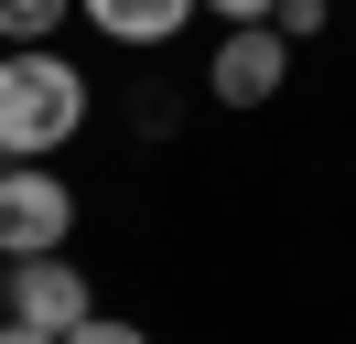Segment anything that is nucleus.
Segmentation results:
<instances>
[{
    "instance_id": "1a4fd4ad",
    "label": "nucleus",
    "mask_w": 356,
    "mask_h": 344,
    "mask_svg": "<svg viewBox=\"0 0 356 344\" xmlns=\"http://www.w3.org/2000/svg\"><path fill=\"white\" fill-rule=\"evenodd\" d=\"M205 11H227V22H238V33H248V22H270V11H281V0H205Z\"/></svg>"
},
{
    "instance_id": "39448f33",
    "label": "nucleus",
    "mask_w": 356,
    "mask_h": 344,
    "mask_svg": "<svg viewBox=\"0 0 356 344\" xmlns=\"http://www.w3.org/2000/svg\"><path fill=\"white\" fill-rule=\"evenodd\" d=\"M76 11H87L108 43H173L184 22H195V0H76Z\"/></svg>"
},
{
    "instance_id": "20e7f679",
    "label": "nucleus",
    "mask_w": 356,
    "mask_h": 344,
    "mask_svg": "<svg viewBox=\"0 0 356 344\" xmlns=\"http://www.w3.org/2000/svg\"><path fill=\"white\" fill-rule=\"evenodd\" d=\"M11 322H33V334H54V344H65L76 322H97L87 269H76V258H22V269H11Z\"/></svg>"
},
{
    "instance_id": "0eeeda50",
    "label": "nucleus",
    "mask_w": 356,
    "mask_h": 344,
    "mask_svg": "<svg viewBox=\"0 0 356 344\" xmlns=\"http://www.w3.org/2000/svg\"><path fill=\"white\" fill-rule=\"evenodd\" d=\"M270 33H281V43H302V33H324V0H281V11H270Z\"/></svg>"
},
{
    "instance_id": "9b49d317",
    "label": "nucleus",
    "mask_w": 356,
    "mask_h": 344,
    "mask_svg": "<svg viewBox=\"0 0 356 344\" xmlns=\"http://www.w3.org/2000/svg\"><path fill=\"white\" fill-rule=\"evenodd\" d=\"M0 322H11V258H0Z\"/></svg>"
},
{
    "instance_id": "7ed1b4c3",
    "label": "nucleus",
    "mask_w": 356,
    "mask_h": 344,
    "mask_svg": "<svg viewBox=\"0 0 356 344\" xmlns=\"http://www.w3.org/2000/svg\"><path fill=\"white\" fill-rule=\"evenodd\" d=\"M281 86H291V43L270 33V22L227 33V43H216V64H205V97H216V108H270Z\"/></svg>"
},
{
    "instance_id": "423d86ee",
    "label": "nucleus",
    "mask_w": 356,
    "mask_h": 344,
    "mask_svg": "<svg viewBox=\"0 0 356 344\" xmlns=\"http://www.w3.org/2000/svg\"><path fill=\"white\" fill-rule=\"evenodd\" d=\"M65 11H76V0H0V33H11V43H44Z\"/></svg>"
},
{
    "instance_id": "6e6552de",
    "label": "nucleus",
    "mask_w": 356,
    "mask_h": 344,
    "mask_svg": "<svg viewBox=\"0 0 356 344\" xmlns=\"http://www.w3.org/2000/svg\"><path fill=\"white\" fill-rule=\"evenodd\" d=\"M65 344H152V334H140V322H108V312H97V322H76Z\"/></svg>"
},
{
    "instance_id": "f257e3e1",
    "label": "nucleus",
    "mask_w": 356,
    "mask_h": 344,
    "mask_svg": "<svg viewBox=\"0 0 356 344\" xmlns=\"http://www.w3.org/2000/svg\"><path fill=\"white\" fill-rule=\"evenodd\" d=\"M76 129H87V76H76L65 54H44V43L0 54V150H11V162H44Z\"/></svg>"
},
{
    "instance_id": "9d476101",
    "label": "nucleus",
    "mask_w": 356,
    "mask_h": 344,
    "mask_svg": "<svg viewBox=\"0 0 356 344\" xmlns=\"http://www.w3.org/2000/svg\"><path fill=\"white\" fill-rule=\"evenodd\" d=\"M0 344H54V334H33V322H0Z\"/></svg>"
},
{
    "instance_id": "f03ea898",
    "label": "nucleus",
    "mask_w": 356,
    "mask_h": 344,
    "mask_svg": "<svg viewBox=\"0 0 356 344\" xmlns=\"http://www.w3.org/2000/svg\"><path fill=\"white\" fill-rule=\"evenodd\" d=\"M76 237V194L54 183V172H0V258H11V269H22V258H54Z\"/></svg>"
}]
</instances>
